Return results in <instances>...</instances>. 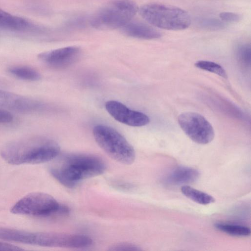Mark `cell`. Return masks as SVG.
Instances as JSON below:
<instances>
[{"label":"cell","mask_w":251,"mask_h":251,"mask_svg":"<svg viewBox=\"0 0 251 251\" xmlns=\"http://www.w3.org/2000/svg\"><path fill=\"white\" fill-rule=\"evenodd\" d=\"M43 107V103L35 99L0 89V107L4 109L31 113Z\"/></svg>","instance_id":"cell-10"},{"label":"cell","mask_w":251,"mask_h":251,"mask_svg":"<svg viewBox=\"0 0 251 251\" xmlns=\"http://www.w3.org/2000/svg\"><path fill=\"white\" fill-rule=\"evenodd\" d=\"M114 185L117 188L122 189H129L131 188L130 184L127 183L117 182L114 183Z\"/></svg>","instance_id":"cell-23"},{"label":"cell","mask_w":251,"mask_h":251,"mask_svg":"<svg viewBox=\"0 0 251 251\" xmlns=\"http://www.w3.org/2000/svg\"><path fill=\"white\" fill-rule=\"evenodd\" d=\"M215 227L218 230L232 236H247L251 234V229L247 226L226 223H216Z\"/></svg>","instance_id":"cell-15"},{"label":"cell","mask_w":251,"mask_h":251,"mask_svg":"<svg viewBox=\"0 0 251 251\" xmlns=\"http://www.w3.org/2000/svg\"><path fill=\"white\" fill-rule=\"evenodd\" d=\"M13 75L22 79L37 81L41 78V75L36 70L27 66H14L8 69Z\"/></svg>","instance_id":"cell-16"},{"label":"cell","mask_w":251,"mask_h":251,"mask_svg":"<svg viewBox=\"0 0 251 251\" xmlns=\"http://www.w3.org/2000/svg\"><path fill=\"white\" fill-rule=\"evenodd\" d=\"M107 112L116 121L131 126H142L150 123V118L145 114L129 109L123 103L113 100L105 104Z\"/></svg>","instance_id":"cell-8"},{"label":"cell","mask_w":251,"mask_h":251,"mask_svg":"<svg viewBox=\"0 0 251 251\" xmlns=\"http://www.w3.org/2000/svg\"><path fill=\"white\" fill-rule=\"evenodd\" d=\"M60 151L53 140L30 137L7 142L1 147L0 154L8 163L20 165L47 162L58 156Z\"/></svg>","instance_id":"cell-1"},{"label":"cell","mask_w":251,"mask_h":251,"mask_svg":"<svg viewBox=\"0 0 251 251\" xmlns=\"http://www.w3.org/2000/svg\"><path fill=\"white\" fill-rule=\"evenodd\" d=\"M195 66L201 70L214 73L218 75L226 78L227 75L225 69L219 64L213 62L200 60L195 64Z\"/></svg>","instance_id":"cell-17"},{"label":"cell","mask_w":251,"mask_h":251,"mask_svg":"<svg viewBox=\"0 0 251 251\" xmlns=\"http://www.w3.org/2000/svg\"><path fill=\"white\" fill-rule=\"evenodd\" d=\"M180 190L185 197L200 204L207 205L215 201L212 196L187 185H182Z\"/></svg>","instance_id":"cell-14"},{"label":"cell","mask_w":251,"mask_h":251,"mask_svg":"<svg viewBox=\"0 0 251 251\" xmlns=\"http://www.w3.org/2000/svg\"><path fill=\"white\" fill-rule=\"evenodd\" d=\"M220 17L222 20L226 22H236L240 19L239 15L229 12H223L221 13Z\"/></svg>","instance_id":"cell-20"},{"label":"cell","mask_w":251,"mask_h":251,"mask_svg":"<svg viewBox=\"0 0 251 251\" xmlns=\"http://www.w3.org/2000/svg\"><path fill=\"white\" fill-rule=\"evenodd\" d=\"M178 124L184 132L194 142L205 145L214 138V130L210 123L201 115L192 112L180 114Z\"/></svg>","instance_id":"cell-7"},{"label":"cell","mask_w":251,"mask_h":251,"mask_svg":"<svg viewBox=\"0 0 251 251\" xmlns=\"http://www.w3.org/2000/svg\"><path fill=\"white\" fill-rule=\"evenodd\" d=\"M31 24L26 20L0 9V28L23 31L29 29Z\"/></svg>","instance_id":"cell-13"},{"label":"cell","mask_w":251,"mask_h":251,"mask_svg":"<svg viewBox=\"0 0 251 251\" xmlns=\"http://www.w3.org/2000/svg\"><path fill=\"white\" fill-rule=\"evenodd\" d=\"M141 249L137 245L129 243H119L110 248L108 250L114 251H140Z\"/></svg>","instance_id":"cell-19"},{"label":"cell","mask_w":251,"mask_h":251,"mask_svg":"<svg viewBox=\"0 0 251 251\" xmlns=\"http://www.w3.org/2000/svg\"><path fill=\"white\" fill-rule=\"evenodd\" d=\"M125 35L131 38L151 40L158 39L162 34L150 25L138 21L131 20L120 29Z\"/></svg>","instance_id":"cell-11"},{"label":"cell","mask_w":251,"mask_h":251,"mask_svg":"<svg viewBox=\"0 0 251 251\" xmlns=\"http://www.w3.org/2000/svg\"><path fill=\"white\" fill-rule=\"evenodd\" d=\"M138 10L136 3L131 0H112L93 15L90 24L99 30L121 29L132 20Z\"/></svg>","instance_id":"cell-4"},{"label":"cell","mask_w":251,"mask_h":251,"mask_svg":"<svg viewBox=\"0 0 251 251\" xmlns=\"http://www.w3.org/2000/svg\"><path fill=\"white\" fill-rule=\"evenodd\" d=\"M23 249L19 248L16 246L0 242V251H22Z\"/></svg>","instance_id":"cell-22"},{"label":"cell","mask_w":251,"mask_h":251,"mask_svg":"<svg viewBox=\"0 0 251 251\" xmlns=\"http://www.w3.org/2000/svg\"><path fill=\"white\" fill-rule=\"evenodd\" d=\"M93 134L100 147L114 160L125 165L134 162L133 147L117 130L108 126L98 125L94 127Z\"/></svg>","instance_id":"cell-5"},{"label":"cell","mask_w":251,"mask_h":251,"mask_svg":"<svg viewBox=\"0 0 251 251\" xmlns=\"http://www.w3.org/2000/svg\"><path fill=\"white\" fill-rule=\"evenodd\" d=\"M106 168L104 161L99 156L76 153L66 156L61 164L50 168V173L62 185L73 188L83 179L103 174Z\"/></svg>","instance_id":"cell-2"},{"label":"cell","mask_w":251,"mask_h":251,"mask_svg":"<svg viewBox=\"0 0 251 251\" xmlns=\"http://www.w3.org/2000/svg\"><path fill=\"white\" fill-rule=\"evenodd\" d=\"M12 120V115L6 109L0 108V123H8Z\"/></svg>","instance_id":"cell-21"},{"label":"cell","mask_w":251,"mask_h":251,"mask_svg":"<svg viewBox=\"0 0 251 251\" xmlns=\"http://www.w3.org/2000/svg\"><path fill=\"white\" fill-rule=\"evenodd\" d=\"M199 176L200 173L197 170L189 167L179 166L170 172L166 181L172 185H184L194 182Z\"/></svg>","instance_id":"cell-12"},{"label":"cell","mask_w":251,"mask_h":251,"mask_svg":"<svg viewBox=\"0 0 251 251\" xmlns=\"http://www.w3.org/2000/svg\"><path fill=\"white\" fill-rule=\"evenodd\" d=\"M141 16L149 24L158 28L180 30L188 28L191 18L185 10L176 7L158 3H150L138 10Z\"/></svg>","instance_id":"cell-3"},{"label":"cell","mask_w":251,"mask_h":251,"mask_svg":"<svg viewBox=\"0 0 251 251\" xmlns=\"http://www.w3.org/2000/svg\"><path fill=\"white\" fill-rule=\"evenodd\" d=\"M239 60L245 66L250 65L251 62V46L248 44L240 46L237 51Z\"/></svg>","instance_id":"cell-18"},{"label":"cell","mask_w":251,"mask_h":251,"mask_svg":"<svg viewBox=\"0 0 251 251\" xmlns=\"http://www.w3.org/2000/svg\"><path fill=\"white\" fill-rule=\"evenodd\" d=\"M15 214L46 217L69 213V208L52 196L42 192L29 193L17 201L11 208Z\"/></svg>","instance_id":"cell-6"},{"label":"cell","mask_w":251,"mask_h":251,"mask_svg":"<svg viewBox=\"0 0 251 251\" xmlns=\"http://www.w3.org/2000/svg\"><path fill=\"white\" fill-rule=\"evenodd\" d=\"M80 54L79 47L68 46L41 53L38 57L50 67L64 69L76 62Z\"/></svg>","instance_id":"cell-9"}]
</instances>
